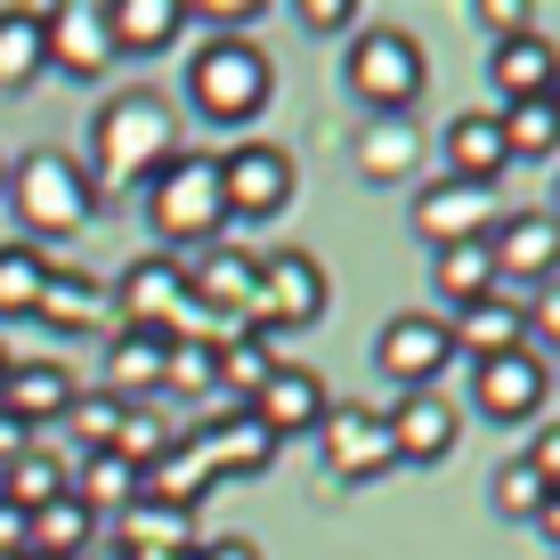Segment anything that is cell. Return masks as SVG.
I'll return each instance as SVG.
<instances>
[{
  "instance_id": "obj_1",
  "label": "cell",
  "mask_w": 560,
  "mask_h": 560,
  "mask_svg": "<svg viewBox=\"0 0 560 560\" xmlns=\"http://www.w3.org/2000/svg\"><path fill=\"white\" fill-rule=\"evenodd\" d=\"M9 203H16L25 244L49 253V244H73L98 220V179H90V163H73L66 147H33V154H16V171H9Z\"/></svg>"
},
{
  "instance_id": "obj_2",
  "label": "cell",
  "mask_w": 560,
  "mask_h": 560,
  "mask_svg": "<svg viewBox=\"0 0 560 560\" xmlns=\"http://www.w3.org/2000/svg\"><path fill=\"white\" fill-rule=\"evenodd\" d=\"M179 154V106L163 98V90H122V98H106L98 106V130H90V179H106V187H147L154 171Z\"/></svg>"
},
{
  "instance_id": "obj_3",
  "label": "cell",
  "mask_w": 560,
  "mask_h": 560,
  "mask_svg": "<svg viewBox=\"0 0 560 560\" xmlns=\"http://www.w3.org/2000/svg\"><path fill=\"white\" fill-rule=\"evenodd\" d=\"M147 228L171 253H211L228 244V196H220V154L179 147L163 171L147 179Z\"/></svg>"
},
{
  "instance_id": "obj_4",
  "label": "cell",
  "mask_w": 560,
  "mask_h": 560,
  "mask_svg": "<svg viewBox=\"0 0 560 560\" xmlns=\"http://www.w3.org/2000/svg\"><path fill=\"white\" fill-rule=\"evenodd\" d=\"M268 98H277V66L253 49V42H236V33H211V42L187 57V106L203 114V122H220V130H253Z\"/></svg>"
},
{
  "instance_id": "obj_5",
  "label": "cell",
  "mask_w": 560,
  "mask_h": 560,
  "mask_svg": "<svg viewBox=\"0 0 560 560\" xmlns=\"http://www.w3.org/2000/svg\"><path fill=\"white\" fill-rule=\"evenodd\" d=\"M350 98H365V114H415L422 82H431V57H422L415 33L398 25H365L350 42Z\"/></svg>"
},
{
  "instance_id": "obj_6",
  "label": "cell",
  "mask_w": 560,
  "mask_h": 560,
  "mask_svg": "<svg viewBox=\"0 0 560 560\" xmlns=\"http://www.w3.org/2000/svg\"><path fill=\"white\" fill-rule=\"evenodd\" d=\"M325 260L301 253V244H284V253L260 260V293H253V317H244V334L277 341V334H308V325L325 317Z\"/></svg>"
},
{
  "instance_id": "obj_7",
  "label": "cell",
  "mask_w": 560,
  "mask_h": 560,
  "mask_svg": "<svg viewBox=\"0 0 560 560\" xmlns=\"http://www.w3.org/2000/svg\"><path fill=\"white\" fill-rule=\"evenodd\" d=\"M293 187H301L293 154L268 147V139H244V147H228V154H220V196H228V220H277V211L293 203Z\"/></svg>"
},
{
  "instance_id": "obj_8",
  "label": "cell",
  "mask_w": 560,
  "mask_h": 560,
  "mask_svg": "<svg viewBox=\"0 0 560 560\" xmlns=\"http://www.w3.org/2000/svg\"><path fill=\"white\" fill-rule=\"evenodd\" d=\"M317 455H325V479L334 488H374L390 471V431H382V407H325L317 422Z\"/></svg>"
},
{
  "instance_id": "obj_9",
  "label": "cell",
  "mask_w": 560,
  "mask_h": 560,
  "mask_svg": "<svg viewBox=\"0 0 560 560\" xmlns=\"http://www.w3.org/2000/svg\"><path fill=\"white\" fill-rule=\"evenodd\" d=\"M488 260H495V284L520 293V301H528L536 284H552L560 277V228H552V211H504V220L488 228Z\"/></svg>"
},
{
  "instance_id": "obj_10",
  "label": "cell",
  "mask_w": 560,
  "mask_h": 560,
  "mask_svg": "<svg viewBox=\"0 0 560 560\" xmlns=\"http://www.w3.org/2000/svg\"><path fill=\"white\" fill-rule=\"evenodd\" d=\"M374 365L398 382V398H407V390H439V374L455 365L447 317H422V308L390 317V325H382V341H374Z\"/></svg>"
},
{
  "instance_id": "obj_11",
  "label": "cell",
  "mask_w": 560,
  "mask_h": 560,
  "mask_svg": "<svg viewBox=\"0 0 560 560\" xmlns=\"http://www.w3.org/2000/svg\"><path fill=\"white\" fill-rule=\"evenodd\" d=\"M495 220H504L495 187H471V179H431L415 196V236L431 244V253H447V244H488Z\"/></svg>"
},
{
  "instance_id": "obj_12",
  "label": "cell",
  "mask_w": 560,
  "mask_h": 560,
  "mask_svg": "<svg viewBox=\"0 0 560 560\" xmlns=\"http://www.w3.org/2000/svg\"><path fill=\"white\" fill-rule=\"evenodd\" d=\"M179 277H187V308H196L203 325H220V317H253V293H260V260L253 253H236V244H211V253H187L179 260Z\"/></svg>"
},
{
  "instance_id": "obj_13",
  "label": "cell",
  "mask_w": 560,
  "mask_h": 560,
  "mask_svg": "<svg viewBox=\"0 0 560 560\" xmlns=\"http://www.w3.org/2000/svg\"><path fill=\"white\" fill-rule=\"evenodd\" d=\"M552 398V365L536 350H504V358H479L471 365V407L488 422H536Z\"/></svg>"
},
{
  "instance_id": "obj_14",
  "label": "cell",
  "mask_w": 560,
  "mask_h": 560,
  "mask_svg": "<svg viewBox=\"0 0 560 560\" xmlns=\"http://www.w3.org/2000/svg\"><path fill=\"white\" fill-rule=\"evenodd\" d=\"M42 49H49V73H66V82H98V73L114 66L106 9H98V0H73V9H42Z\"/></svg>"
},
{
  "instance_id": "obj_15",
  "label": "cell",
  "mask_w": 560,
  "mask_h": 560,
  "mask_svg": "<svg viewBox=\"0 0 560 560\" xmlns=\"http://www.w3.org/2000/svg\"><path fill=\"white\" fill-rule=\"evenodd\" d=\"M114 308H122V325L179 334V325H187V277H179V260H171V253L130 260L122 277H114Z\"/></svg>"
},
{
  "instance_id": "obj_16",
  "label": "cell",
  "mask_w": 560,
  "mask_h": 560,
  "mask_svg": "<svg viewBox=\"0 0 560 560\" xmlns=\"http://www.w3.org/2000/svg\"><path fill=\"white\" fill-rule=\"evenodd\" d=\"M382 431H390V463H447L455 439H463V415L439 390H407L382 415Z\"/></svg>"
},
{
  "instance_id": "obj_17",
  "label": "cell",
  "mask_w": 560,
  "mask_h": 560,
  "mask_svg": "<svg viewBox=\"0 0 560 560\" xmlns=\"http://www.w3.org/2000/svg\"><path fill=\"white\" fill-rule=\"evenodd\" d=\"M325 407H334V398H325V382L308 374V365H277V374L260 382V398H253L244 415H253L260 431H268V439L284 447V439H317Z\"/></svg>"
},
{
  "instance_id": "obj_18",
  "label": "cell",
  "mask_w": 560,
  "mask_h": 560,
  "mask_svg": "<svg viewBox=\"0 0 560 560\" xmlns=\"http://www.w3.org/2000/svg\"><path fill=\"white\" fill-rule=\"evenodd\" d=\"M447 341H455V358H471V365L504 358V350H528V301H520V293H488V301L455 308Z\"/></svg>"
},
{
  "instance_id": "obj_19",
  "label": "cell",
  "mask_w": 560,
  "mask_h": 560,
  "mask_svg": "<svg viewBox=\"0 0 560 560\" xmlns=\"http://www.w3.org/2000/svg\"><path fill=\"white\" fill-rule=\"evenodd\" d=\"M33 317H42L57 341H82V334H98V325L114 317V293L90 277V268H49V284H42V301H33Z\"/></svg>"
},
{
  "instance_id": "obj_20",
  "label": "cell",
  "mask_w": 560,
  "mask_h": 560,
  "mask_svg": "<svg viewBox=\"0 0 560 560\" xmlns=\"http://www.w3.org/2000/svg\"><path fill=\"white\" fill-rule=\"evenodd\" d=\"M187 439L203 447V463H211V479H220V488H228V479H260L268 463H277V439H268L244 407H228L220 422H203V431H187Z\"/></svg>"
},
{
  "instance_id": "obj_21",
  "label": "cell",
  "mask_w": 560,
  "mask_h": 560,
  "mask_svg": "<svg viewBox=\"0 0 560 560\" xmlns=\"http://www.w3.org/2000/svg\"><path fill=\"white\" fill-rule=\"evenodd\" d=\"M73 407V374L57 358H9V374H0V415H16L25 431H42Z\"/></svg>"
},
{
  "instance_id": "obj_22",
  "label": "cell",
  "mask_w": 560,
  "mask_h": 560,
  "mask_svg": "<svg viewBox=\"0 0 560 560\" xmlns=\"http://www.w3.org/2000/svg\"><path fill=\"white\" fill-rule=\"evenodd\" d=\"M488 82H495V98H504V106H536V98H552V82H560V49L545 42V33L495 42V57H488Z\"/></svg>"
},
{
  "instance_id": "obj_23",
  "label": "cell",
  "mask_w": 560,
  "mask_h": 560,
  "mask_svg": "<svg viewBox=\"0 0 560 560\" xmlns=\"http://www.w3.org/2000/svg\"><path fill=\"white\" fill-rule=\"evenodd\" d=\"M358 171L374 187H398V179H415V163H422V130H415V114H365V130H358Z\"/></svg>"
},
{
  "instance_id": "obj_24",
  "label": "cell",
  "mask_w": 560,
  "mask_h": 560,
  "mask_svg": "<svg viewBox=\"0 0 560 560\" xmlns=\"http://www.w3.org/2000/svg\"><path fill=\"white\" fill-rule=\"evenodd\" d=\"M66 495H73V504H82V512L106 528V520H122V512L147 495V479L130 471L122 455H82V463H66Z\"/></svg>"
},
{
  "instance_id": "obj_25",
  "label": "cell",
  "mask_w": 560,
  "mask_h": 560,
  "mask_svg": "<svg viewBox=\"0 0 560 560\" xmlns=\"http://www.w3.org/2000/svg\"><path fill=\"white\" fill-rule=\"evenodd\" d=\"M512 171L504 154V130H495V106H471L447 122V179H471V187H495Z\"/></svg>"
},
{
  "instance_id": "obj_26",
  "label": "cell",
  "mask_w": 560,
  "mask_h": 560,
  "mask_svg": "<svg viewBox=\"0 0 560 560\" xmlns=\"http://www.w3.org/2000/svg\"><path fill=\"white\" fill-rule=\"evenodd\" d=\"M163 350H171V334H147V325H122V334L106 341V398L139 407L147 390H163Z\"/></svg>"
},
{
  "instance_id": "obj_27",
  "label": "cell",
  "mask_w": 560,
  "mask_h": 560,
  "mask_svg": "<svg viewBox=\"0 0 560 560\" xmlns=\"http://www.w3.org/2000/svg\"><path fill=\"white\" fill-rule=\"evenodd\" d=\"M106 33H114V57H154L187 33V9L179 0H106Z\"/></svg>"
},
{
  "instance_id": "obj_28",
  "label": "cell",
  "mask_w": 560,
  "mask_h": 560,
  "mask_svg": "<svg viewBox=\"0 0 560 560\" xmlns=\"http://www.w3.org/2000/svg\"><path fill=\"white\" fill-rule=\"evenodd\" d=\"M25 552L33 560H90L98 552V520L73 504V495H57V504H42L25 520Z\"/></svg>"
},
{
  "instance_id": "obj_29",
  "label": "cell",
  "mask_w": 560,
  "mask_h": 560,
  "mask_svg": "<svg viewBox=\"0 0 560 560\" xmlns=\"http://www.w3.org/2000/svg\"><path fill=\"white\" fill-rule=\"evenodd\" d=\"M122 552H154V560H187L196 552V512H171L139 495V504L122 512Z\"/></svg>"
},
{
  "instance_id": "obj_30",
  "label": "cell",
  "mask_w": 560,
  "mask_h": 560,
  "mask_svg": "<svg viewBox=\"0 0 560 560\" xmlns=\"http://www.w3.org/2000/svg\"><path fill=\"white\" fill-rule=\"evenodd\" d=\"M277 365H284V358L268 350L260 334H220V358H211V390H228L236 407H253V398H260V382L277 374Z\"/></svg>"
},
{
  "instance_id": "obj_31",
  "label": "cell",
  "mask_w": 560,
  "mask_h": 560,
  "mask_svg": "<svg viewBox=\"0 0 560 560\" xmlns=\"http://www.w3.org/2000/svg\"><path fill=\"white\" fill-rule=\"evenodd\" d=\"M49 73V49H42V9H0V90H33Z\"/></svg>"
},
{
  "instance_id": "obj_32",
  "label": "cell",
  "mask_w": 560,
  "mask_h": 560,
  "mask_svg": "<svg viewBox=\"0 0 560 560\" xmlns=\"http://www.w3.org/2000/svg\"><path fill=\"white\" fill-rule=\"evenodd\" d=\"M431 293L447 301V308H471V301L504 293V284H495L488 244H447V253H431Z\"/></svg>"
},
{
  "instance_id": "obj_33",
  "label": "cell",
  "mask_w": 560,
  "mask_h": 560,
  "mask_svg": "<svg viewBox=\"0 0 560 560\" xmlns=\"http://www.w3.org/2000/svg\"><path fill=\"white\" fill-rule=\"evenodd\" d=\"M66 495V455L57 447H25L16 463H0V504H16V512H42V504H57Z\"/></svg>"
},
{
  "instance_id": "obj_34",
  "label": "cell",
  "mask_w": 560,
  "mask_h": 560,
  "mask_svg": "<svg viewBox=\"0 0 560 560\" xmlns=\"http://www.w3.org/2000/svg\"><path fill=\"white\" fill-rule=\"evenodd\" d=\"M211 488H220V479H211V463H203V447L187 431H179V447L147 471V495H154V504H171V512H196Z\"/></svg>"
},
{
  "instance_id": "obj_35",
  "label": "cell",
  "mask_w": 560,
  "mask_h": 560,
  "mask_svg": "<svg viewBox=\"0 0 560 560\" xmlns=\"http://www.w3.org/2000/svg\"><path fill=\"white\" fill-rule=\"evenodd\" d=\"M211 358H220V325H179L171 350H163V390L203 398L211 390Z\"/></svg>"
},
{
  "instance_id": "obj_36",
  "label": "cell",
  "mask_w": 560,
  "mask_h": 560,
  "mask_svg": "<svg viewBox=\"0 0 560 560\" xmlns=\"http://www.w3.org/2000/svg\"><path fill=\"white\" fill-rule=\"evenodd\" d=\"M49 253H33L25 236H9L0 244V317H33V301H42V284H49Z\"/></svg>"
},
{
  "instance_id": "obj_37",
  "label": "cell",
  "mask_w": 560,
  "mask_h": 560,
  "mask_svg": "<svg viewBox=\"0 0 560 560\" xmlns=\"http://www.w3.org/2000/svg\"><path fill=\"white\" fill-rule=\"evenodd\" d=\"M495 130H504L512 163H545V154H560V122H552L545 98H536V106H495Z\"/></svg>"
},
{
  "instance_id": "obj_38",
  "label": "cell",
  "mask_w": 560,
  "mask_h": 560,
  "mask_svg": "<svg viewBox=\"0 0 560 560\" xmlns=\"http://www.w3.org/2000/svg\"><path fill=\"white\" fill-rule=\"evenodd\" d=\"M171 447H179V431H171L163 415H147V407H122V431H114V447H106V455H122L130 471L147 479V471H154V463H163Z\"/></svg>"
},
{
  "instance_id": "obj_39",
  "label": "cell",
  "mask_w": 560,
  "mask_h": 560,
  "mask_svg": "<svg viewBox=\"0 0 560 560\" xmlns=\"http://www.w3.org/2000/svg\"><path fill=\"white\" fill-rule=\"evenodd\" d=\"M57 422H73L82 455H106V447H114V431H122V398H106V390H73V407L57 415Z\"/></svg>"
},
{
  "instance_id": "obj_40",
  "label": "cell",
  "mask_w": 560,
  "mask_h": 560,
  "mask_svg": "<svg viewBox=\"0 0 560 560\" xmlns=\"http://www.w3.org/2000/svg\"><path fill=\"white\" fill-rule=\"evenodd\" d=\"M545 479H536V463L528 455H512L504 463V471H495V512H504V520H536V512H545Z\"/></svg>"
},
{
  "instance_id": "obj_41",
  "label": "cell",
  "mask_w": 560,
  "mask_h": 560,
  "mask_svg": "<svg viewBox=\"0 0 560 560\" xmlns=\"http://www.w3.org/2000/svg\"><path fill=\"white\" fill-rule=\"evenodd\" d=\"M471 16L495 33V42H520V33H536V9H528V0H471Z\"/></svg>"
},
{
  "instance_id": "obj_42",
  "label": "cell",
  "mask_w": 560,
  "mask_h": 560,
  "mask_svg": "<svg viewBox=\"0 0 560 560\" xmlns=\"http://www.w3.org/2000/svg\"><path fill=\"white\" fill-rule=\"evenodd\" d=\"M528 334L545 341V350H560V277H552V284H536V293H528Z\"/></svg>"
},
{
  "instance_id": "obj_43",
  "label": "cell",
  "mask_w": 560,
  "mask_h": 560,
  "mask_svg": "<svg viewBox=\"0 0 560 560\" xmlns=\"http://www.w3.org/2000/svg\"><path fill=\"white\" fill-rule=\"evenodd\" d=\"M293 16H301L308 33H341L358 9H350V0H293Z\"/></svg>"
},
{
  "instance_id": "obj_44",
  "label": "cell",
  "mask_w": 560,
  "mask_h": 560,
  "mask_svg": "<svg viewBox=\"0 0 560 560\" xmlns=\"http://www.w3.org/2000/svg\"><path fill=\"white\" fill-rule=\"evenodd\" d=\"M528 463H536V479H545V488H560V422H545V431L528 439Z\"/></svg>"
},
{
  "instance_id": "obj_45",
  "label": "cell",
  "mask_w": 560,
  "mask_h": 560,
  "mask_svg": "<svg viewBox=\"0 0 560 560\" xmlns=\"http://www.w3.org/2000/svg\"><path fill=\"white\" fill-rule=\"evenodd\" d=\"M253 0H211V9H203V25H220V33H236V42H244V25H253Z\"/></svg>"
},
{
  "instance_id": "obj_46",
  "label": "cell",
  "mask_w": 560,
  "mask_h": 560,
  "mask_svg": "<svg viewBox=\"0 0 560 560\" xmlns=\"http://www.w3.org/2000/svg\"><path fill=\"white\" fill-rule=\"evenodd\" d=\"M187 560H260V545L253 536H211V545H196Z\"/></svg>"
},
{
  "instance_id": "obj_47",
  "label": "cell",
  "mask_w": 560,
  "mask_h": 560,
  "mask_svg": "<svg viewBox=\"0 0 560 560\" xmlns=\"http://www.w3.org/2000/svg\"><path fill=\"white\" fill-rule=\"evenodd\" d=\"M0 560H33L25 552V512L16 504H0Z\"/></svg>"
},
{
  "instance_id": "obj_48",
  "label": "cell",
  "mask_w": 560,
  "mask_h": 560,
  "mask_svg": "<svg viewBox=\"0 0 560 560\" xmlns=\"http://www.w3.org/2000/svg\"><path fill=\"white\" fill-rule=\"evenodd\" d=\"M25 447H33V431H25V422H16V415H0V463H16Z\"/></svg>"
},
{
  "instance_id": "obj_49",
  "label": "cell",
  "mask_w": 560,
  "mask_h": 560,
  "mask_svg": "<svg viewBox=\"0 0 560 560\" xmlns=\"http://www.w3.org/2000/svg\"><path fill=\"white\" fill-rule=\"evenodd\" d=\"M536 528H545V545H552V552H560V488H552V495H545V512H536Z\"/></svg>"
},
{
  "instance_id": "obj_50",
  "label": "cell",
  "mask_w": 560,
  "mask_h": 560,
  "mask_svg": "<svg viewBox=\"0 0 560 560\" xmlns=\"http://www.w3.org/2000/svg\"><path fill=\"white\" fill-rule=\"evenodd\" d=\"M545 106H552V122H560V82H552V98H545Z\"/></svg>"
},
{
  "instance_id": "obj_51",
  "label": "cell",
  "mask_w": 560,
  "mask_h": 560,
  "mask_svg": "<svg viewBox=\"0 0 560 560\" xmlns=\"http://www.w3.org/2000/svg\"><path fill=\"white\" fill-rule=\"evenodd\" d=\"M552 228H560V187H552Z\"/></svg>"
},
{
  "instance_id": "obj_52",
  "label": "cell",
  "mask_w": 560,
  "mask_h": 560,
  "mask_svg": "<svg viewBox=\"0 0 560 560\" xmlns=\"http://www.w3.org/2000/svg\"><path fill=\"white\" fill-rule=\"evenodd\" d=\"M0 374H9V350H0Z\"/></svg>"
},
{
  "instance_id": "obj_53",
  "label": "cell",
  "mask_w": 560,
  "mask_h": 560,
  "mask_svg": "<svg viewBox=\"0 0 560 560\" xmlns=\"http://www.w3.org/2000/svg\"><path fill=\"white\" fill-rule=\"evenodd\" d=\"M0 179H9V171H0Z\"/></svg>"
}]
</instances>
